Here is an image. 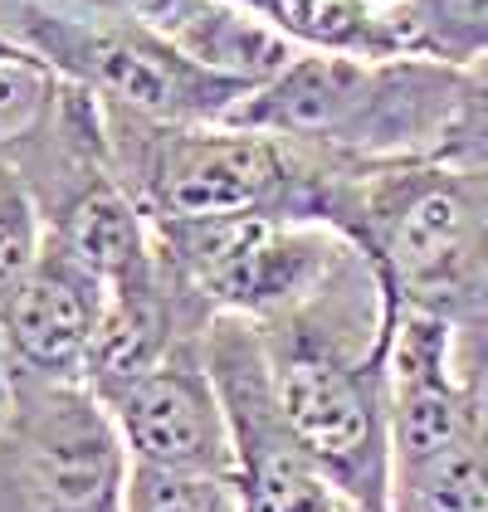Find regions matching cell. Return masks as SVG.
Here are the masks:
<instances>
[{
	"mask_svg": "<svg viewBox=\"0 0 488 512\" xmlns=\"http://www.w3.org/2000/svg\"><path fill=\"white\" fill-rule=\"evenodd\" d=\"M108 308V283L59 239L44 235L40 259L0 303V356L15 371L79 376Z\"/></svg>",
	"mask_w": 488,
	"mask_h": 512,
	"instance_id": "10",
	"label": "cell"
},
{
	"mask_svg": "<svg viewBox=\"0 0 488 512\" xmlns=\"http://www.w3.org/2000/svg\"><path fill=\"white\" fill-rule=\"evenodd\" d=\"M44 220L40 205L30 196V186L20 181V171L0 152V303L15 293V283L30 274V264L40 259Z\"/></svg>",
	"mask_w": 488,
	"mask_h": 512,
	"instance_id": "16",
	"label": "cell"
},
{
	"mask_svg": "<svg viewBox=\"0 0 488 512\" xmlns=\"http://www.w3.org/2000/svg\"><path fill=\"white\" fill-rule=\"evenodd\" d=\"M152 235L171 274L205 313H235L249 322H269L313 298L352 249V239L332 225L259 210L152 225Z\"/></svg>",
	"mask_w": 488,
	"mask_h": 512,
	"instance_id": "7",
	"label": "cell"
},
{
	"mask_svg": "<svg viewBox=\"0 0 488 512\" xmlns=\"http://www.w3.org/2000/svg\"><path fill=\"white\" fill-rule=\"evenodd\" d=\"M201 337L176 342L157 366L98 395L118 425L132 464L230 473V425L205 366Z\"/></svg>",
	"mask_w": 488,
	"mask_h": 512,
	"instance_id": "9",
	"label": "cell"
},
{
	"mask_svg": "<svg viewBox=\"0 0 488 512\" xmlns=\"http://www.w3.org/2000/svg\"><path fill=\"white\" fill-rule=\"evenodd\" d=\"M69 5L142 25L166 44H176L181 54H191L196 64L249 88L274 79L298 54V44H288L279 30H269L264 20H254L230 0H69Z\"/></svg>",
	"mask_w": 488,
	"mask_h": 512,
	"instance_id": "11",
	"label": "cell"
},
{
	"mask_svg": "<svg viewBox=\"0 0 488 512\" xmlns=\"http://www.w3.org/2000/svg\"><path fill=\"white\" fill-rule=\"evenodd\" d=\"M127 444L79 376L5 366L0 381V512H122Z\"/></svg>",
	"mask_w": 488,
	"mask_h": 512,
	"instance_id": "6",
	"label": "cell"
},
{
	"mask_svg": "<svg viewBox=\"0 0 488 512\" xmlns=\"http://www.w3.org/2000/svg\"><path fill=\"white\" fill-rule=\"evenodd\" d=\"M352 512H386V503H362V508H352Z\"/></svg>",
	"mask_w": 488,
	"mask_h": 512,
	"instance_id": "19",
	"label": "cell"
},
{
	"mask_svg": "<svg viewBox=\"0 0 488 512\" xmlns=\"http://www.w3.org/2000/svg\"><path fill=\"white\" fill-rule=\"evenodd\" d=\"M0 30L40 54L59 79L162 122H220L249 93V83L225 79L196 64L162 35L113 15L54 5V0H0Z\"/></svg>",
	"mask_w": 488,
	"mask_h": 512,
	"instance_id": "5",
	"label": "cell"
},
{
	"mask_svg": "<svg viewBox=\"0 0 488 512\" xmlns=\"http://www.w3.org/2000/svg\"><path fill=\"white\" fill-rule=\"evenodd\" d=\"M391 322L396 298L357 244L313 298L259 322L279 405L352 508L386 503Z\"/></svg>",
	"mask_w": 488,
	"mask_h": 512,
	"instance_id": "1",
	"label": "cell"
},
{
	"mask_svg": "<svg viewBox=\"0 0 488 512\" xmlns=\"http://www.w3.org/2000/svg\"><path fill=\"white\" fill-rule=\"evenodd\" d=\"M249 10L254 20H264L269 30H279L298 49H327V54H401L386 5H366V0H230Z\"/></svg>",
	"mask_w": 488,
	"mask_h": 512,
	"instance_id": "13",
	"label": "cell"
},
{
	"mask_svg": "<svg viewBox=\"0 0 488 512\" xmlns=\"http://www.w3.org/2000/svg\"><path fill=\"white\" fill-rule=\"evenodd\" d=\"M386 512H488V410L445 439L391 459Z\"/></svg>",
	"mask_w": 488,
	"mask_h": 512,
	"instance_id": "12",
	"label": "cell"
},
{
	"mask_svg": "<svg viewBox=\"0 0 488 512\" xmlns=\"http://www.w3.org/2000/svg\"><path fill=\"white\" fill-rule=\"evenodd\" d=\"M366 5H391V0H366Z\"/></svg>",
	"mask_w": 488,
	"mask_h": 512,
	"instance_id": "20",
	"label": "cell"
},
{
	"mask_svg": "<svg viewBox=\"0 0 488 512\" xmlns=\"http://www.w3.org/2000/svg\"><path fill=\"white\" fill-rule=\"evenodd\" d=\"M0 381H5V356H0Z\"/></svg>",
	"mask_w": 488,
	"mask_h": 512,
	"instance_id": "21",
	"label": "cell"
},
{
	"mask_svg": "<svg viewBox=\"0 0 488 512\" xmlns=\"http://www.w3.org/2000/svg\"><path fill=\"white\" fill-rule=\"evenodd\" d=\"M20 54H30V49H25L20 40H10V35L0 30V59H20Z\"/></svg>",
	"mask_w": 488,
	"mask_h": 512,
	"instance_id": "18",
	"label": "cell"
},
{
	"mask_svg": "<svg viewBox=\"0 0 488 512\" xmlns=\"http://www.w3.org/2000/svg\"><path fill=\"white\" fill-rule=\"evenodd\" d=\"M201 352L230 425V478L240 512H352L279 405L259 322L215 313L205 322Z\"/></svg>",
	"mask_w": 488,
	"mask_h": 512,
	"instance_id": "8",
	"label": "cell"
},
{
	"mask_svg": "<svg viewBox=\"0 0 488 512\" xmlns=\"http://www.w3.org/2000/svg\"><path fill=\"white\" fill-rule=\"evenodd\" d=\"M391 35L401 54L474 64L488 54V0H391Z\"/></svg>",
	"mask_w": 488,
	"mask_h": 512,
	"instance_id": "14",
	"label": "cell"
},
{
	"mask_svg": "<svg viewBox=\"0 0 488 512\" xmlns=\"http://www.w3.org/2000/svg\"><path fill=\"white\" fill-rule=\"evenodd\" d=\"M122 512H240V493H235L230 473L132 464L127 469Z\"/></svg>",
	"mask_w": 488,
	"mask_h": 512,
	"instance_id": "15",
	"label": "cell"
},
{
	"mask_svg": "<svg viewBox=\"0 0 488 512\" xmlns=\"http://www.w3.org/2000/svg\"><path fill=\"white\" fill-rule=\"evenodd\" d=\"M108 166L152 225L220 215H288L342 235L357 157L240 122H162L103 103Z\"/></svg>",
	"mask_w": 488,
	"mask_h": 512,
	"instance_id": "2",
	"label": "cell"
},
{
	"mask_svg": "<svg viewBox=\"0 0 488 512\" xmlns=\"http://www.w3.org/2000/svg\"><path fill=\"white\" fill-rule=\"evenodd\" d=\"M459 93L464 69L445 59L298 49L274 79L249 88L225 122L357 161H435Z\"/></svg>",
	"mask_w": 488,
	"mask_h": 512,
	"instance_id": "3",
	"label": "cell"
},
{
	"mask_svg": "<svg viewBox=\"0 0 488 512\" xmlns=\"http://www.w3.org/2000/svg\"><path fill=\"white\" fill-rule=\"evenodd\" d=\"M342 235L396 303L449 317L454 332L488 317V166L362 161Z\"/></svg>",
	"mask_w": 488,
	"mask_h": 512,
	"instance_id": "4",
	"label": "cell"
},
{
	"mask_svg": "<svg viewBox=\"0 0 488 512\" xmlns=\"http://www.w3.org/2000/svg\"><path fill=\"white\" fill-rule=\"evenodd\" d=\"M59 83L64 79L44 64L40 54L0 59V152H5L10 142H20V137L54 108Z\"/></svg>",
	"mask_w": 488,
	"mask_h": 512,
	"instance_id": "17",
	"label": "cell"
}]
</instances>
